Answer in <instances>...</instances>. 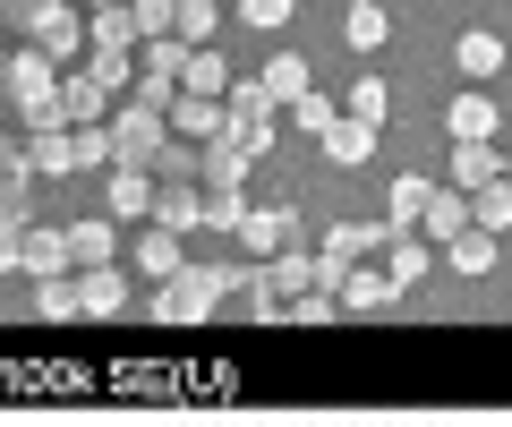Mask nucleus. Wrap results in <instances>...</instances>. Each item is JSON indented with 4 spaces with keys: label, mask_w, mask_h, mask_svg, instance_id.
<instances>
[{
    "label": "nucleus",
    "mask_w": 512,
    "mask_h": 427,
    "mask_svg": "<svg viewBox=\"0 0 512 427\" xmlns=\"http://www.w3.org/2000/svg\"><path fill=\"white\" fill-rule=\"evenodd\" d=\"M419 231L427 240H461V231H470V188H436V197H427V214H419Z\"/></svg>",
    "instance_id": "nucleus-17"
},
{
    "label": "nucleus",
    "mask_w": 512,
    "mask_h": 427,
    "mask_svg": "<svg viewBox=\"0 0 512 427\" xmlns=\"http://www.w3.org/2000/svg\"><path fill=\"white\" fill-rule=\"evenodd\" d=\"M248 163H256V154L239 146V137H205V146H197V188H205V197H214V188H248Z\"/></svg>",
    "instance_id": "nucleus-10"
},
{
    "label": "nucleus",
    "mask_w": 512,
    "mask_h": 427,
    "mask_svg": "<svg viewBox=\"0 0 512 427\" xmlns=\"http://www.w3.org/2000/svg\"><path fill=\"white\" fill-rule=\"evenodd\" d=\"M342 35L359 43V52H384V43H393V18H384V0H350V18H342Z\"/></svg>",
    "instance_id": "nucleus-26"
},
{
    "label": "nucleus",
    "mask_w": 512,
    "mask_h": 427,
    "mask_svg": "<svg viewBox=\"0 0 512 427\" xmlns=\"http://www.w3.org/2000/svg\"><path fill=\"white\" fill-rule=\"evenodd\" d=\"M214 26H222V0H180L171 35H180V43H214Z\"/></svg>",
    "instance_id": "nucleus-35"
},
{
    "label": "nucleus",
    "mask_w": 512,
    "mask_h": 427,
    "mask_svg": "<svg viewBox=\"0 0 512 427\" xmlns=\"http://www.w3.org/2000/svg\"><path fill=\"white\" fill-rule=\"evenodd\" d=\"M111 248H120V240H111V214L69 223V257H77V265H111Z\"/></svg>",
    "instance_id": "nucleus-28"
},
{
    "label": "nucleus",
    "mask_w": 512,
    "mask_h": 427,
    "mask_svg": "<svg viewBox=\"0 0 512 427\" xmlns=\"http://www.w3.org/2000/svg\"><path fill=\"white\" fill-rule=\"evenodd\" d=\"M282 120H291V129H308V137H325L333 129V120H342V103H333V94H299V103H282Z\"/></svg>",
    "instance_id": "nucleus-31"
},
{
    "label": "nucleus",
    "mask_w": 512,
    "mask_h": 427,
    "mask_svg": "<svg viewBox=\"0 0 512 427\" xmlns=\"http://www.w3.org/2000/svg\"><path fill=\"white\" fill-rule=\"evenodd\" d=\"M77 171H111V120H77Z\"/></svg>",
    "instance_id": "nucleus-36"
},
{
    "label": "nucleus",
    "mask_w": 512,
    "mask_h": 427,
    "mask_svg": "<svg viewBox=\"0 0 512 427\" xmlns=\"http://www.w3.org/2000/svg\"><path fill=\"white\" fill-rule=\"evenodd\" d=\"M291 240H299V214H291V205H248V223H239V257L265 265V257H282Z\"/></svg>",
    "instance_id": "nucleus-6"
},
{
    "label": "nucleus",
    "mask_w": 512,
    "mask_h": 427,
    "mask_svg": "<svg viewBox=\"0 0 512 427\" xmlns=\"http://www.w3.org/2000/svg\"><path fill=\"white\" fill-rule=\"evenodd\" d=\"M26 129H35V137H26V163H35L43 180H60V171H77V137H69V120H60V112H35Z\"/></svg>",
    "instance_id": "nucleus-8"
},
{
    "label": "nucleus",
    "mask_w": 512,
    "mask_h": 427,
    "mask_svg": "<svg viewBox=\"0 0 512 427\" xmlns=\"http://www.w3.org/2000/svg\"><path fill=\"white\" fill-rule=\"evenodd\" d=\"M0 163H9V146H0Z\"/></svg>",
    "instance_id": "nucleus-40"
},
{
    "label": "nucleus",
    "mask_w": 512,
    "mask_h": 427,
    "mask_svg": "<svg viewBox=\"0 0 512 427\" xmlns=\"http://www.w3.org/2000/svg\"><path fill=\"white\" fill-rule=\"evenodd\" d=\"M77 299H86V316H120V308H128L120 265H77Z\"/></svg>",
    "instance_id": "nucleus-19"
},
{
    "label": "nucleus",
    "mask_w": 512,
    "mask_h": 427,
    "mask_svg": "<svg viewBox=\"0 0 512 427\" xmlns=\"http://www.w3.org/2000/svg\"><path fill=\"white\" fill-rule=\"evenodd\" d=\"M342 112H350V120H367V129H384V120H393V94H384V77H359Z\"/></svg>",
    "instance_id": "nucleus-34"
},
{
    "label": "nucleus",
    "mask_w": 512,
    "mask_h": 427,
    "mask_svg": "<svg viewBox=\"0 0 512 427\" xmlns=\"http://www.w3.org/2000/svg\"><path fill=\"white\" fill-rule=\"evenodd\" d=\"M393 299H402V282L384 274V257H359L342 274V299H333V308H342V316H376V308H393Z\"/></svg>",
    "instance_id": "nucleus-5"
},
{
    "label": "nucleus",
    "mask_w": 512,
    "mask_h": 427,
    "mask_svg": "<svg viewBox=\"0 0 512 427\" xmlns=\"http://www.w3.org/2000/svg\"><path fill=\"white\" fill-rule=\"evenodd\" d=\"M35 308L52 316V325H60V316H86V299H77V274H43V282H35Z\"/></svg>",
    "instance_id": "nucleus-33"
},
{
    "label": "nucleus",
    "mask_w": 512,
    "mask_h": 427,
    "mask_svg": "<svg viewBox=\"0 0 512 427\" xmlns=\"http://www.w3.org/2000/svg\"><path fill=\"white\" fill-rule=\"evenodd\" d=\"M291 9H299V0H239V18H248V26H291Z\"/></svg>",
    "instance_id": "nucleus-39"
},
{
    "label": "nucleus",
    "mask_w": 512,
    "mask_h": 427,
    "mask_svg": "<svg viewBox=\"0 0 512 427\" xmlns=\"http://www.w3.org/2000/svg\"><path fill=\"white\" fill-rule=\"evenodd\" d=\"M86 43H94V52H137V43H146V26H137V9H128V0H103V9L86 18Z\"/></svg>",
    "instance_id": "nucleus-12"
},
{
    "label": "nucleus",
    "mask_w": 512,
    "mask_h": 427,
    "mask_svg": "<svg viewBox=\"0 0 512 427\" xmlns=\"http://www.w3.org/2000/svg\"><path fill=\"white\" fill-rule=\"evenodd\" d=\"M103 214H111V223H154V171H137V163H111Z\"/></svg>",
    "instance_id": "nucleus-9"
},
{
    "label": "nucleus",
    "mask_w": 512,
    "mask_h": 427,
    "mask_svg": "<svg viewBox=\"0 0 512 427\" xmlns=\"http://www.w3.org/2000/svg\"><path fill=\"white\" fill-rule=\"evenodd\" d=\"M384 274L402 282V291L427 282V274H436V240H427V231H393V240H384Z\"/></svg>",
    "instance_id": "nucleus-13"
},
{
    "label": "nucleus",
    "mask_w": 512,
    "mask_h": 427,
    "mask_svg": "<svg viewBox=\"0 0 512 427\" xmlns=\"http://www.w3.org/2000/svg\"><path fill=\"white\" fill-rule=\"evenodd\" d=\"M256 77H265V86H274L282 103H299V94L316 86V77H308V60H299V52H274V60H265V69H256Z\"/></svg>",
    "instance_id": "nucleus-32"
},
{
    "label": "nucleus",
    "mask_w": 512,
    "mask_h": 427,
    "mask_svg": "<svg viewBox=\"0 0 512 427\" xmlns=\"http://www.w3.org/2000/svg\"><path fill=\"white\" fill-rule=\"evenodd\" d=\"M470 223L478 231H512V171H495L487 188H470Z\"/></svg>",
    "instance_id": "nucleus-24"
},
{
    "label": "nucleus",
    "mask_w": 512,
    "mask_h": 427,
    "mask_svg": "<svg viewBox=\"0 0 512 427\" xmlns=\"http://www.w3.org/2000/svg\"><path fill=\"white\" fill-rule=\"evenodd\" d=\"M239 223H248V197H239V188H214V197H205V231H231L239 240Z\"/></svg>",
    "instance_id": "nucleus-37"
},
{
    "label": "nucleus",
    "mask_w": 512,
    "mask_h": 427,
    "mask_svg": "<svg viewBox=\"0 0 512 427\" xmlns=\"http://www.w3.org/2000/svg\"><path fill=\"white\" fill-rule=\"evenodd\" d=\"M274 120H282V94L265 86V77H231V94H222V137H239L248 154L274 146Z\"/></svg>",
    "instance_id": "nucleus-2"
},
{
    "label": "nucleus",
    "mask_w": 512,
    "mask_h": 427,
    "mask_svg": "<svg viewBox=\"0 0 512 427\" xmlns=\"http://www.w3.org/2000/svg\"><path fill=\"white\" fill-rule=\"evenodd\" d=\"M495 248H504V231H461V240H444L436 257H444V274H495Z\"/></svg>",
    "instance_id": "nucleus-16"
},
{
    "label": "nucleus",
    "mask_w": 512,
    "mask_h": 427,
    "mask_svg": "<svg viewBox=\"0 0 512 427\" xmlns=\"http://www.w3.org/2000/svg\"><path fill=\"white\" fill-rule=\"evenodd\" d=\"M427 197H436V180H427V171H402V180H393V197H384V223H393V231H419Z\"/></svg>",
    "instance_id": "nucleus-21"
},
{
    "label": "nucleus",
    "mask_w": 512,
    "mask_h": 427,
    "mask_svg": "<svg viewBox=\"0 0 512 427\" xmlns=\"http://www.w3.org/2000/svg\"><path fill=\"white\" fill-rule=\"evenodd\" d=\"M60 69H69V60H52L43 43H18V52L0 60V86H9V103L35 120V112H60Z\"/></svg>",
    "instance_id": "nucleus-3"
},
{
    "label": "nucleus",
    "mask_w": 512,
    "mask_h": 427,
    "mask_svg": "<svg viewBox=\"0 0 512 427\" xmlns=\"http://www.w3.org/2000/svg\"><path fill=\"white\" fill-rule=\"evenodd\" d=\"M0 274H26V223L0 214Z\"/></svg>",
    "instance_id": "nucleus-38"
},
{
    "label": "nucleus",
    "mask_w": 512,
    "mask_h": 427,
    "mask_svg": "<svg viewBox=\"0 0 512 427\" xmlns=\"http://www.w3.org/2000/svg\"><path fill=\"white\" fill-rule=\"evenodd\" d=\"M325 154H333V163H367V154H376V129H367V120H333V129H325Z\"/></svg>",
    "instance_id": "nucleus-30"
},
{
    "label": "nucleus",
    "mask_w": 512,
    "mask_h": 427,
    "mask_svg": "<svg viewBox=\"0 0 512 427\" xmlns=\"http://www.w3.org/2000/svg\"><path fill=\"white\" fill-rule=\"evenodd\" d=\"M154 223L197 231V223H205V188H197V180H154Z\"/></svg>",
    "instance_id": "nucleus-14"
},
{
    "label": "nucleus",
    "mask_w": 512,
    "mask_h": 427,
    "mask_svg": "<svg viewBox=\"0 0 512 427\" xmlns=\"http://www.w3.org/2000/svg\"><path fill=\"white\" fill-rule=\"evenodd\" d=\"M384 240H393L384 214H376V223H333V231H325V248H333V257H350V265H359V257H384Z\"/></svg>",
    "instance_id": "nucleus-23"
},
{
    "label": "nucleus",
    "mask_w": 512,
    "mask_h": 427,
    "mask_svg": "<svg viewBox=\"0 0 512 427\" xmlns=\"http://www.w3.org/2000/svg\"><path fill=\"white\" fill-rule=\"evenodd\" d=\"M128 257H137V274H154V282H171V274L188 265V257H180V231H171V223H146Z\"/></svg>",
    "instance_id": "nucleus-15"
},
{
    "label": "nucleus",
    "mask_w": 512,
    "mask_h": 427,
    "mask_svg": "<svg viewBox=\"0 0 512 427\" xmlns=\"http://www.w3.org/2000/svg\"><path fill=\"white\" fill-rule=\"evenodd\" d=\"M0 60H9V43H0Z\"/></svg>",
    "instance_id": "nucleus-41"
},
{
    "label": "nucleus",
    "mask_w": 512,
    "mask_h": 427,
    "mask_svg": "<svg viewBox=\"0 0 512 427\" xmlns=\"http://www.w3.org/2000/svg\"><path fill=\"white\" fill-rule=\"evenodd\" d=\"M188 94H231V60L214 52V43H197V52H188V77H180Z\"/></svg>",
    "instance_id": "nucleus-29"
},
{
    "label": "nucleus",
    "mask_w": 512,
    "mask_h": 427,
    "mask_svg": "<svg viewBox=\"0 0 512 427\" xmlns=\"http://www.w3.org/2000/svg\"><path fill=\"white\" fill-rule=\"evenodd\" d=\"M453 69H461V77H478V86H487V77L504 69V35H487V26H470V35L453 43Z\"/></svg>",
    "instance_id": "nucleus-22"
},
{
    "label": "nucleus",
    "mask_w": 512,
    "mask_h": 427,
    "mask_svg": "<svg viewBox=\"0 0 512 427\" xmlns=\"http://www.w3.org/2000/svg\"><path fill=\"white\" fill-rule=\"evenodd\" d=\"M444 137H495V103L487 94H453L444 103Z\"/></svg>",
    "instance_id": "nucleus-27"
},
{
    "label": "nucleus",
    "mask_w": 512,
    "mask_h": 427,
    "mask_svg": "<svg viewBox=\"0 0 512 427\" xmlns=\"http://www.w3.org/2000/svg\"><path fill=\"white\" fill-rule=\"evenodd\" d=\"M222 299H231V265H180V274L154 291V316H163V325H205Z\"/></svg>",
    "instance_id": "nucleus-1"
},
{
    "label": "nucleus",
    "mask_w": 512,
    "mask_h": 427,
    "mask_svg": "<svg viewBox=\"0 0 512 427\" xmlns=\"http://www.w3.org/2000/svg\"><path fill=\"white\" fill-rule=\"evenodd\" d=\"M171 137H222V94H188L180 86V103H171Z\"/></svg>",
    "instance_id": "nucleus-18"
},
{
    "label": "nucleus",
    "mask_w": 512,
    "mask_h": 427,
    "mask_svg": "<svg viewBox=\"0 0 512 427\" xmlns=\"http://www.w3.org/2000/svg\"><path fill=\"white\" fill-rule=\"evenodd\" d=\"M171 146V112H154V103H137L128 94L120 112H111V163H137V171H154V154Z\"/></svg>",
    "instance_id": "nucleus-4"
},
{
    "label": "nucleus",
    "mask_w": 512,
    "mask_h": 427,
    "mask_svg": "<svg viewBox=\"0 0 512 427\" xmlns=\"http://www.w3.org/2000/svg\"><path fill=\"white\" fill-rule=\"evenodd\" d=\"M60 120H69V129L77 120H111V86L94 69H60Z\"/></svg>",
    "instance_id": "nucleus-11"
},
{
    "label": "nucleus",
    "mask_w": 512,
    "mask_h": 427,
    "mask_svg": "<svg viewBox=\"0 0 512 427\" xmlns=\"http://www.w3.org/2000/svg\"><path fill=\"white\" fill-rule=\"evenodd\" d=\"M495 171H504L495 137H453V188H487Z\"/></svg>",
    "instance_id": "nucleus-20"
},
{
    "label": "nucleus",
    "mask_w": 512,
    "mask_h": 427,
    "mask_svg": "<svg viewBox=\"0 0 512 427\" xmlns=\"http://www.w3.org/2000/svg\"><path fill=\"white\" fill-rule=\"evenodd\" d=\"M26 43H43L52 60H77V52H86V18H77L69 0H35V26H26Z\"/></svg>",
    "instance_id": "nucleus-7"
},
{
    "label": "nucleus",
    "mask_w": 512,
    "mask_h": 427,
    "mask_svg": "<svg viewBox=\"0 0 512 427\" xmlns=\"http://www.w3.org/2000/svg\"><path fill=\"white\" fill-rule=\"evenodd\" d=\"M26 274H77V257H69V231H26Z\"/></svg>",
    "instance_id": "nucleus-25"
},
{
    "label": "nucleus",
    "mask_w": 512,
    "mask_h": 427,
    "mask_svg": "<svg viewBox=\"0 0 512 427\" xmlns=\"http://www.w3.org/2000/svg\"><path fill=\"white\" fill-rule=\"evenodd\" d=\"M94 9H103V0H94Z\"/></svg>",
    "instance_id": "nucleus-42"
}]
</instances>
